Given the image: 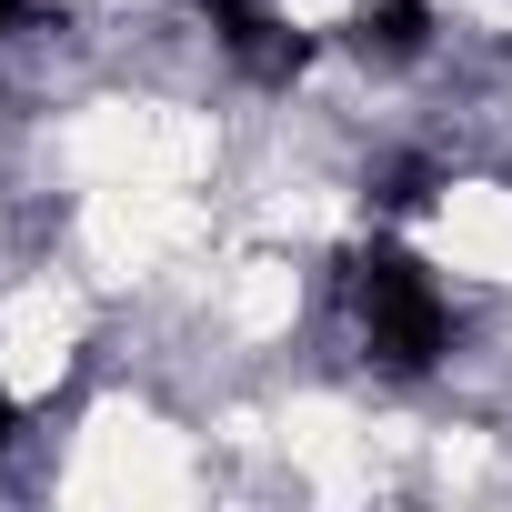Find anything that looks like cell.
Listing matches in <instances>:
<instances>
[{
    "instance_id": "cell-5",
    "label": "cell",
    "mask_w": 512,
    "mask_h": 512,
    "mask_svg": "<svg viewBox=\"0 0 512 512\" xmlns=\"http://www.w3.org/2000/svg\"><path fill=\"white\" fill-rule=\"evenodd\" d=\"M11 442H21V402H11V392H0V452H11Z\"/></svg>"
},
{
    "instance_id": "cell-2",
    "label": "cell",
    "mask_w": 512,
    "mask_h": 512,
    "mask_svg": "<svg viewBox=\"0 0 512 512\" xmlns=\"http://www.w3.org/2000/svg\"><path fill=\"white\" fill-rule=\"evenodd\" d=\"M201 11H211V31H221V51L231 61H251V71H262V81H292L312 51L272 21V0H201Z\"/></svg>"
},
{
    "instance_id": "cell-3",
    "label": "cell",
    "mask_w": 512,
    "mask_h": 512,
    "mask_svg": "<svg viewBox=\"0 0 512 512\" xmlns=\"http://www.w3.org/2000/svg\"><path fill=\"white\" fill-rule=\"evenodd\" d=\"M342 41H352V51H372V61H412V51L432 41V0H352Z\"/></svg>"
},
{
    "instance_id": "cell-4",
    "label": "cell",
    "mask_w": 512,
    "mask_h": 512,
    "mask_svg": "<svg viewBox=\"0 0 512 512\" xmlns=\"http://www.w3.org/2000/svg\"><path fill=\"white\" fill-rule=\"evenodd\" d=\"M41 21H61L51 0H0V41H11V31H41Z\"/></svg>"
},
{
    "instance_id": "cell-1",
    "label": "cell",
    "mask_w": 512,
    "mask_h": 512,
    "mask_svg": "<svg viewBox=\"0 0 512 512\" xmlns=\"http://www.w3.org/2000/svg\"><path fill=\"white\" fill-rule=\"evenodd\" d=\"M352 322H362V352L382 372H432L452 352V302L432 292V272L402 241H372L352 262Z\"/></svg>"
}]
</instances>
